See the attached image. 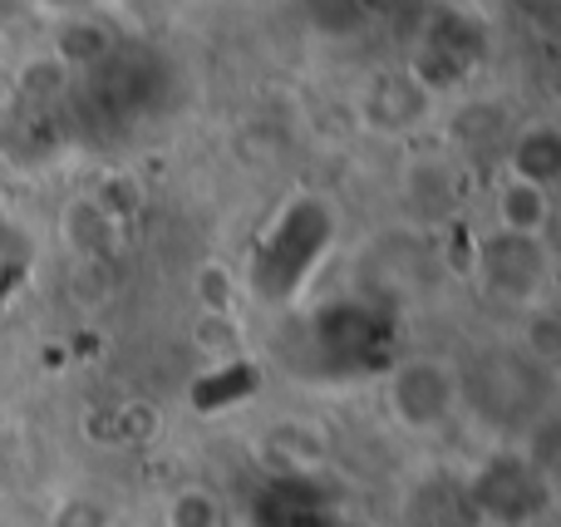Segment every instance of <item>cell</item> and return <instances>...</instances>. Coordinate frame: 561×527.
<instances>
[{"instance_id":"obj_1","label":"cell","mask_w":561,"mask_h":527,"mask_svg":"<svg viewBox=\"0 0 561 527\" xmlns=\"http://www.w3.org/2000/svg\"><path fill=\"white\" fill-rule=\"evenodd\" d=\"M473 503L483 513H497V518H507V523L527 518V513L542 503V489H537V479H533V463L497 459L493 469H488L483 479L473 483Z\"/></svg>"},{"instance_id":"obj_2","label":"cell","mask_w":561,"mask_h":527,"mask_svg":"<svg viewBox=\"0 0 561 527\" xmlns=\"http://www.w3.org/2000/svg\"><path fill=\"white\" fill-rule=\"evenodd\" d=\"M448 400H454V385L438 365H409L394 380V410L404 414V424H419V429L434 424L448 410Z\"/></svg>"},{"instance_id":"obj_3","label":"cell","mask_w":561,"mask_h":527,"mask_svg":"<svg viewBox=\"0 0 561 527\" xmlns=\"http://www.w3.org/2000/svg\"><path fill=\"white\" fill-rule=\"evenodd\" d=\"M517 183H533V187H547L561 168V148H557V134L552 128H533V134L517 138Z\"/></svg>"},{"instance_id":"obj_4","label":"cell","mask_w":561,"mask_h":527,"mask_svg":"<svg viewBox=\"0 0 561 527\" xmlns=\"http://www.w3.org/2000/svg\"><path fill=\"white\" fill-rule=\"evenodd\" d=\"M497 213H503V227L513 237H537L547 222V187L513 183L503 193V203H497Z\"/></svg>"},{"instance_id":"obj_5","label":"cell","mask_w":561,"mask_h":527,"mask_svg":"<svg viewBox=\"0 0 561 527\" xmlns=\"http://www.w3.org/2000/svg\"><path fill=\"white\" fill-rule=\"evenodd\" d=\"M168 523L173 527H217V508L203 499V493H183V499H173Z\"/></svg>"},{"instance_id":"obj_6","label":"cell","mask_w":561,"mask_h":527,"mask_svg":"<svg viewBox=\"0 0 561 527\" xmlns=\"http://www.w3.org/2000/svg\"><path fill=\"white\" fill-rule=\"evenodd\" d=\"M533 351L542 355L547 365L557 360V321H552V316H537V321H533Z\"/></svg>"}]
</instances>
